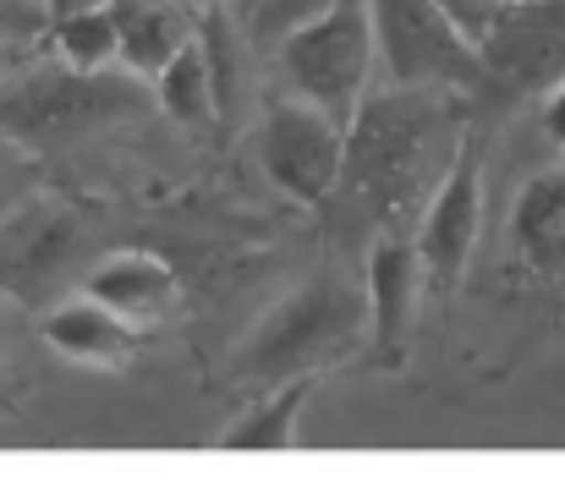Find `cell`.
Segmentation results:
<instances>
[{"instance_id":"cell-1","label":"cell","mask_w":565,"mask_h":482,"mask_svg":"<svg viewBox=\"0 0 565 482\" xmlns=\"http://www.w3.org/2000/svg\"><path fill=\"white\" fill-rule=\"evenodd\" d=\"M461 127L467 116L445 88H369L341 127V170L319 203L330 214V236L358 258L384 236H412L461 143Z\"/></svg>"},{"instance_id":"cell-2","label":"cell","mask_w":565,"mask_h":482,"mask_svg":"<svg viewBox=\"0 0 565 482\" xmlns=\"http://www.w3.org/2000/svg\"><path fill=\"white\" fill-rule=\"evenodd\" d=\"M363 334H369L363 280L347 264H330L253 323V334L242 340V351L231 362V373H236L242 389L264 395V389L291 384V378H319Z\"/></svg>"},{"instance_id":"cell-3","label":"cell","mask_w":565,"mask_h":482,"mask_svg":"<svg viewBox=\"0 0 565 482\" xmlns=\"http://www.w3.org/2000/svg\"><path fill=\"white\" fill-rule=\"evenodd\" d=\"M154 105L149 83L121 66H66V61H33L11 77H0V132L17 138L28 154L77 143L99 127L132 121Z\"/></svg>"},{"instance_id":"cell-4","label":"cell","mask_w":565,"mask_h":482,"mask_svg":"<svg viewBox=\"0 0 565 482\" xmlns=\"http://www.w3.org/2000/svg\"><path fill=\"white\" fill-rule=\"evenodd\" d=\"M275 55H280V72L291 83V99H302L319 116H330L335 127H347L352 110L363 105V94L374 88L379 66L369 6L363 0H335L324 17L286 33L275 44Z\"/></svg>"},{"instance_id":"cell-5","label":"cell","mask_w":565,"mask_h":482,"mask_svg":"<svg viewBox=\"0 0 565 482\" xmlns=\"http://www.w3.org/2000/svg\"><path fill=\"white\" fill-rule=\"evenodd\" d=\"M565 83V0H500L478 39V88L489 110L544 99Z\"/></svg>"},{"instance_id":"cell-6","label":"cell","mask_w":565,"mask_h":482,"mask_svg":"<svg viewBox=\"0 0 565 482\" xmlns=\"http://www.w3.org/2000/svg\"><path fill=\"white\" fill-rule=\"evenodd\" d=\"M83 280V225L50 197H28L0 214V297L22 313H44Z\"/></svg>"},{"instance_id":"cell-7","label":"cell","mask_w":565,"mask_h":482,"mask_svg":"<svg viewBox=\"0 0 565 482\" xmlns=\"http://www.w3.org/2000/svg\"><path fill=\"white\" fill-rule=\"evenodd\" d=\"M374 28V55L390 83L401 88H478V50L461 39L434 0H363Z\"/></svg>"},{"instance_id":"cell-8","label":"cell","mask_w":565,"mask_h":482,"mask_svg":"<svg viewBox=\"0 0 565 482\" xmlns=\"http://www.w3.org/2000/svg\"><path fill=\"white\" fill-rule=\"evenodd\" d=\"M478 231H483V127H461V143L412 231L423 280L439 297H450L461 286V275L478 253Z\"/></svg>"},{"instance_id":"cell-9","label":"cell","mask_w":565,"mask_h":482,"mask_svg":"<svg viewBox=\"0 0 565 482\" xmlns=\"http://www.w3.org/2000/svg\"><path fill=\"white\" fill-rule=\"evenodd\" d=\"M253 149H258L264 175L275 181V192H286L291 203L319 208L330 197L335 170H341V127L330 116H319L313 105H302V99L269 105Z\"/></svg>"},{"instance_id":"cell-10","label":"cell","mask_w":565,"mask_h":482,"mask_svg":"<svg viewBox=\"0 0 565 482\" xmlns=\"http://www.w3.org/2000/svg\"><path fill=\"white\" fill-rule=\"evenodd\" d=\"M83 297H94L99 308H110L121 323H132L138 334L149 323H160L177 297H182V280L177 269L160 258V253H143V247H121V253H105L83 269Z\"/></svg>"},{"instance_id":"cell-11","label":"cell","mask_w":565,"mask_h":482,"mask_svg":"<svg viewBox=\"0 0 565 482\" xmlns=\"http://www.w3.org/2000/svg\"><path fill=\"white\" fill-rule=\"evenodd\" d=\"M363 297H369V329L384 362L406 356V329L423 297V264L412 236H384L363 253Z\"/></svg>"},{"instance_id":"cell-12","label":"cell","mask_w":565,"mask_h":482,"mask_svg":"<svg viewBox=\"0 0 565 482\" xmlns=\"http://www.w3.org/2000/svg\"><path fill=\"white\" fill-rule=\"evenodd\" d=\"M39 334L50 340V351H61L66 362L94 367V373H121L138 356V329L121 323L110 308H99L94 297L50 302L44 319H39Z\"/></svg>"},{"instance_id":"cell-13","label":"cell","mask_w":565,"mask_h":482,"mask_svg":"<svg viewBox=\"0 0 565 482\" xmlns=\"http://www.w3.org/2000/svg\"><path fill=\"white\" fill-rule=\"evenodd\" d=\"M516 264L539 280H565V164L539 170L511 208Z\"/></svg>"},{"instance_id":"cell-14","label":"cell","mask_w":565,"mask_h":482,"mask_svg":"<svg viewBox=\"0 0 565 482\" xmlns=\"http://www.w3.org/2000/svg\"><path fill=\"white\" fill-rule=\"evenodd\" d=\"M105 11L116 22V66L143 83L192 39V17L182 0H110Z\"/></svg>"},{"instance_id":"cell-15","label":"cell","mask_w":565,"mask_h":482,"mask_svg":"<svg viewBox=\"0 0 565 482\" xmlns=\"http://www.w3.org/2000/svg\"><path fill=\"white\" fill-rule=\"evenodd\" d=\"M319 378H291V384H275L253 400V411H242V422L220 439L225 450H264V456H280L297 444V417L308 406Z\"/></svg>"},{"instance_id":"cell-16","label":"cell","mask_w":565,"mask_h":482,"mask_svg":"<svg viewBox=\"0 0 565 482\" xmlns=\"http://www.w3.org/2000/svg\"><path fill=\"white\" fill-rule=\"evenodd\" d=\"M149 94H154V105H160L171 121H182V127H209V121H214V88H209V61H203L198 33L149 77Z\"/></svg>"},{"instance_id":"cell-17","label":"cell","mask_w":565,"mask_h":482,"mask_svg":"<svg viewBox=\"0 0 565 482\" xmlns=\"http://www.w3.org/2000/svg\"><path fill=\"white\" fill-rule=\"evenodd\" d=\"M44 39H50L55 61H66V66H83V72L116 66V22H110V11H83V17L44 22Z\"/></svg>"},{"instance_id":"cell-18","label":"cell","mask_w":565,"mask_h":482,"mask_svg":"<svg viewBox=\"0 0 565 482\" xmlns=\"http://www.w3.org/2000/svg\"><path fill=\"white\" fill-rule=\"evenodd\" d=\"M330 6H335V0H247V6H242V17H247V39L264 44V50H275L286 33H297L302 22L324 17Z\"/></svg>"},{"instance_id":"cell-19","label":"cell","mask_w":565,"mask_h":482,"mask_svg":"<svg viewBox=\"0 0 565 482\" xmlns=\"http://www.w3.org/2000/svg\"><path fill=\"white\" fill-rule=\"evenodd\" d=\"M33 192H39V154H28L17 138L0 132V214H11Z\"/></svg>"},{"instance_id":"cell-20","label":"cell","mask_w":565,"mask_h":482,"mask_svg":"<svg viewBox=\"0 0 565 482\" xmlns=\"http://www.w3.org/2000/svg\"><path fill=\"white\" fill-rule=\"evenodd\" d=\"M44 6L39 0H0V50L11 44H33L44 33Z\"/></svg>"},{"instance_id":"cell-21","label":"cell","mask_w":565,"mask_h":482,"mask_svg":"<svg viewBox=\"0 0 565 482\" xmlns=\"http://www.w3.org/2000/svg\"><path fill=\"white\" fill-rule=\"evenodd\" d=\"M439 11H445V22L461 33V39H472V50H478V39H483V28L494 22V11H500V0H434Z\"/></svg>"},{"instance_id":"cell-22","label":"cell","mask_w":565,"mask_h":482,"mask_svg":"<svg viewBox=\"0 0 565 482\" xmlns=\"http://www.w3.org/2000/svg\"><path fill=\"white\" fill-rule=\"evenodd\" d=\"M544 132L565 149V83H555V88L544 94Z\"/></svg>"},{"instance_id":"cell-23","label":"cell","mask_w":565,"mask_h":482,"mask_svg":"<svg viewBox=\"0 0 565 482\" xmlns=\"http://www.w3.org/2000/svg\"><path fill=\"white\" fill-rule=\"evenodd\" d=\"M44 6V17L50 22H61V17H83V11H105L110 0H39Z\"/></svg>"},{"instance_id":"cell-24","label":"cell","mask_w":565,"mask_h":482,"mask_svg":"<svg viewBox=\"0 0 565 482\" xmlns=\"http://www.w3.org/2000/svg\"><path fill=\"white\" fill-rule=\"evenodd\" d=\"M17 313H22V308L0 297V362H6V351H11V334H17Z\"/></svg>"},{"instance_id":"cell-25","label":"cell","mask_w":565,"mask_h":482,"mask_svg":"<svg viewBox=\"0 0 565 482\" xmlns=\"http://www.w3.org/2000/svg\"><path fill=\"white\" fill-rule=\"evenodd\" d=\"M236 6H247V0H236Z\"/></svg>"}]
</instances>
